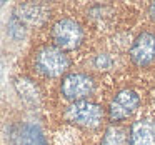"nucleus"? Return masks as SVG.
<instances>
[{
	"instance_id": "14",
	"label": "nucleus",
	"mask_w": 155,
	"mask_h": 145,
	"mask_svg": "<svg viewBox=\"0 0 155 145\" xmlns=\"http://www.w3.org/2000/svg\"><path fill=\"white\" fill-rule=\"evenodd\" d=\"M148 15H150L152 20H155V2H152L150 7H148Z\"/></svg>"
},
{
	"instance_id": "1",
	"label": "nucleus",
	"mask_w": 155,
	"mask_h": 145,
	"mask_svg": "<svg viewBox=\"0 0 155 145\" xmlns=\"http://www.w3.org/2000/svg\"><path fill=\"white\" fill-rule=\"evenodd\" d=\"M34 64L38 74H42L44 77L57 78L67 74V70L70 68V58L62 48L55 45H44L35 54Z\"/></svg>"
},
{
	"instance_id": "8",
	"label": "nucleus",
	"mask_w": 155,
	"mask_h": 145,
	"mask_svg": "<svg viewBox=\"0 0 155 145\" xmlns=\"http://www.w3.org/2000/svg\"><path fill=\"white\" fill-rule=\"evenodd\" d=\"M12 142H14V145H48L44 130L32 122H25V124L18 125L14 130Z\"/></svg>"
},
{
	"instance_id": "4",
	"label": "nucleus",
	"mask_w": 155,
	"mask_h": 145,
	"mask_svg": "<svg viewBox=\"0 0 155 145\" xmlns=\"http://www.w3.org/2000/svg\"><path fill=\"white\" fill-rule=\"evenodd\" d=\"M52 40L62 50H75L84 42V30L80 24L72 18H60L52 27Z\"/></svg>"
},
{
	"instance_id": "6",
	"label": "nucleus",
	"mask_w": 155,
	"mask_h": 145,
	"mask_svg": "<svg viewBox=\"0 0 155 145\" xmlns=\"http://www.w3.org/2000/svg\"><path fill=\"white\" fill-rule=\"evenodd\" d=\"M130 60L142 68L155 64V34L145 30L134 38L130 45Z\"/></svg>"
},
{
	"instance_id": "11",
	"label": "nucleus",
	"mask_w": 155,
	"mask_h": 145,
	"mask_svg": "<svg viewBox=\"0 0 155 145\" xmlns=\"http://www.w3.org/2000/svg\"><path fill=\"white\" fill-rule=\"evenodd\" d=\"M128 143V135H125V130L122 127H108L104 133L100 145H125Z\"/></svg>"
},
{
	"instance_id": "3",
	"label": "nucleus",
	"mask_w": 155,
	"mask_h": 145,
	"mask_svg": "<svg viewBox=\"0 0 155 145\" xmlns=\"http://www.w3.org/2000/svg\"><path fill=\"white\" fill-rule=\"evenodd\" d=\"M104 108L97 102L82 100L70 104L65 108V118L75 125H80L84 128H97L104 120Z\"/></svg>"
},
{
	"instance_id": "9",
	"label": "nucleus",
	"mask_w": 155,
	"mask_h": 145,
	"mask_svg": "<svg viewBox=\"0 0 155 145\" xmlns=\"http://www.w3.org/2000/svg\"><path fill=\"white\" fill-rule=\"evenodd\" d=\"M127 145H155V124L148 118H142L132 124Z\"/></svg>"
},
{
	"instance_id": "10",
	"label": "nucleus",
	"mask_w": 155,
	"mask_h": 145,
	"mask_svg": "<svg viewBox=\"0 0 155 145\" xmlns=\"http://www.w3.org/2000/svg\"><path fill=\"white\" fill-rule=\"evenodd\" d=\"M15 90L18 92L22 100L30 104V105L38 104V100H40V94H38L37 87H35V85L32 84V80L27 77L15 78Z\"/></svg>"
},
{
	"instance_id": "2",
	"label": "nucleus",
	"mask_w": 155,
	"mask_h": 145,
	"mask_svg": "<svg viewBox=\"0 0 155 145\" xmlns=\"http://www.w3.org/2000/svg\"><path fill=\"white\" fill-rule=\"evenodd\" d=\"M95 88H97V84L92 75L85 72H70L62 78L60 94L65 100L75 104V102L88 100Z\"/></svg>"
},
{
	"instance_id": "5",
	"label": "nucleus",
	"mask_w": 155,
	"mask_h": 145,
	"mask_svg": "<svg viewBox=\"0 0 155 145\" xmlns=\"http://www.w3.org/2000/svg\"><path fill=\"white\" fill-rule=\"evenodd\" d=\"M140 107V95L132 88L120 90L108 105V118L112 122H122L135 114Z\"/></svg>"
},
{
	"instance_id": "13",
	"label": "nucleus",
	"mask_w": 155,
	"mask_h": 145,
	"mask_svg": "<svg viewBox=\"0 0 155 145\" xmlns=\"http://www.w3.org/2000/svg\"><path fill=\"white\" fill-rule=\"evenodd\" d=\"M94 65L98 68V70H108V68L112 67L110 55H108V54H98V55H95Z\"/></svg>"
},
{
	"instance_id": "12",
	"label": "nucleus",
	"mask_w": 155,
	"mask_h": 145,
	"mask_svg": "<svg viewBox=\"0 0 155 145\" xmlns=\"http://www.w3.org/2000/svg\"><path fill=\"white\" fill-rule=\"evenodd\" d=\"M25 30H27L25 25L14 15V17L10 18V22H8V25H7V34L10 35L14 40H20V38L25 37Z\"/></svg>"
},
{
	"instance_id": "7",
	"label": "nucleus",
	"mask_w": 155,
	"mask_h": 145,
	"mask_svg": "<svg viewBox=\"0 0 155 145\" xmlns=\"http://www.w3.org/2000/svg\"><path fill=\"white\" fill-rule=\"evenodd\" d=\"M48 7L45 4H22L15 8V17L25 25V27H40L48 18Z\"/></svg>"
}]
</instances>
